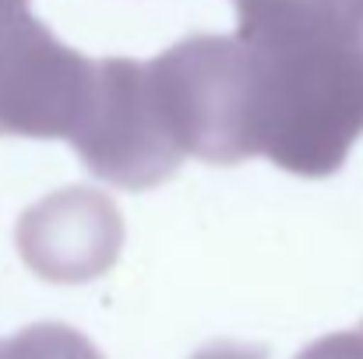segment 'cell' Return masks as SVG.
Masks as SVG:
<instances>
[{
	"instance_id": "obj_8",
	"label": "cell",
	"mask_w": 363,
	"mask_h": 359,
	"mask_svg": "<svg viewBox=\"0 0 363 359\" xmlns=\"http://www.w3.org/2000/svg\"><path fill=\"white\" fill-rule=\"evenodd\" d=\"M296 359H363V324L311 342L303 353H296Z\"/></svg>"
},
{
	"instance_id": "obj_6",
	"label": "cell",
	"mask_w": 363,
	"mask_h": 359,
	"mask_svg": "<svg viewBox=\"0 0 363 359\" xmlns=\"http://www.w3.org/2000/svg\"><path fill=\"white\" fill-rule=\"evenodd\" d=\"M243 42H363V0H233Z\"/></svg>"
},
{
	"instance_id": "obj_5",
	"label": "cell",
	"mask_w": 363,
	"mask_h": 359,
	"mask_svg": "<svg viewBox=\"0 0 363 359\" xmlns=\"http://www.w3.org/2000/svg\"><path fill=\"white\" fill-rule=\"evenodd\" d=\"M121 246V212L110 198L85 187H71L32 205L18 222V250L46 282H89L113 268Z\"/></svg>"
},
{
	"instance_id": "obj_3",
	"label": "cell",
	"mask_w": 363,
	"mask_h": 359,
	"mask_svg": "<svg viewBox=\"0 0 363 359\" xmlns=\"http://www.w3.org/2000/svg\"><path fill=\"white\" fill-rule=\"evenodd\" d=\"M67 141L99 180L123 190H152L184 162L166 130L148 60H96L89 110Z\"/></svg>"
},
{
	"instance_id": "obj_4",
	"label": "cell",
	"mask_w": 363,
	"mask_h": 359,
	"mask_svg": "<svg viewBox=\"0 0 363 359\" xmlns=\"http://www.w3.org/2000/svg\"><path fill=\"white\" fill-rule=\"evenodd\" d=\"M96 89V60L64 46L28 7L0 18V137H71Z\"/></svg>"
},
{
	"instance_id": "obj_1",
	"label": "cell",
	"mask_w": 363,
	"mask_h": 359,
	"mask_svg": "<svg viewBox=\"0 0 363 359\" xmlns=\"http://www.w3.org/2000/svg\"><path fill=\"white\" fill-rule=\"evenodd\" d=\"M243 46L250 57L254 155L303 180L339 173L363 137V42Z\"/></svg>"
},
{
	"instance_id": "obj_10",
	"label": "cell",
	"mask_w": 363,
	"mask_h": 359,
	"mask_svg": "<svg viewBox=\"0 0 363 359\" xmlns=\"http://www.w3.org/2000/svg\"><path fill=\"white\" fill-rule=\"evenodd\" d=\"M25 7H28V0H0V18H11V14H18Z\"/></svg>"
},
{
	"instance_id": "obj_2",
	"label": "cell",
	"mask_w": 363,
	"mask_h": 359,
	"mask_svg": "<svg viewBox=\"0 0 363 359\" xmlns=\"http://www.w3.org/2000/svg\"><path fill=\"white\" fill-rule=\"evenodd\" d=\"M173 144L212 166L254 159L250 57L240 35H191L148 60Z\"/></svg>"
},
{
	"instance_id": "obj_9",
	"label": "cell",
	"mask_w": 363,
	"mask_h": 359,
	"mask_svg": "<svg viewBox=\"0 0 363 359\" xmlns=\"http://www.w3.org/2000/svg\"><path fill=\"white\" fill-rule=\"evenodd\" d=\"M191 359H268L261 346H243V342H212Z\"/></svg>"
},
{
	"instance_id": "obj_7",
	"label": "cell",
	"mask_w": 363,
	"mask_h": 359,
	"mask_svg": "<svg viewBox=\"0 0 363 359\" xmlns=\"http://www.w3.org/2000/svg\"><path fill=\"white\" fill-rule=\"evenodd\" d=\"M0 359H103V353L82 331L60 321H39L11 335L0 346Z\"/></svg>"
}]
</instances>
